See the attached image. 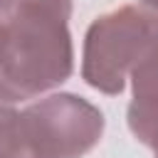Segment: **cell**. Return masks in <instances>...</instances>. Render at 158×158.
<instances>
[{
    "label": "cell",
    "instance_id": "obj_4",
    "mask_svg": "<svg viewBox=\"0 0 158 158\" xmlns=\"http://www.w3.org/2000/svg\"><path fill=\"white\" fill-rule=\"evenodd\" d=\"M131 104L126 121L138 143L158 158V49L131 72Z\"/></svg>",
    "mask_w": 158,
    "mask_h": 158
},
{
    "label": "cell",
    "instance_id": "obj_3",
    "mask_svg": "<svg viewBox=\"0 0 158 158\" xmlns=\"http://www.w3.org/2000/svg\"><path fill=\"white\" fill-rule=\"evenodd\" d=\"M27 109L40 126L47 158H84L99 146L106 128L101 109L69 91L40 96Z\"/></svg>",
    "mask_w": 158,
    "mask_h": 158
},
{
    "label": "cell",
    "instance_id": "obj_6",
    "mask_svg": "<svg viewBox=\"0 0 158 158\" xmlns=\"http://www.w3.org/2000/svg\"><path fill=\"white\" fill-rule=\"evenodd\" d=\"M141 5H146V7H156L158 10V0H138Z\"/></svg>",
    "mask_w": 158,
    "mask_h": 158
},
{
    "label": "cell",
    "instance_id": "obj_5",
    "mask_svg": "<svg viewBox=\"0 0 158 158\" xmlns=\"http://www.w3.org/2000/svg\"><path fill=\"white\" fill-rule=\"evenodd\" d=\"M17 116H20V109L0 101V158H22Z\"/></svg>",
    "mask_w": 158,
    "mask_h": 158
},
{
    "label": "cell",
    "instance_id": "obj_2",
    "mask_svg": "<svg viewBox=\"0 0 158 158\" xmlns=\"http://www.w3.org/2000/svg\"><path fill=\"white\" fill-rule=\"evenodd\" d=\"M158 49V10L146 5H121L86 27L81 49V79L106 94L118 96L131 72Z\"/></svg>",
    "mask_w": 158,
    "mask_h": 158
},
{
    "label": "cell",
    "instance_id": "obj_1",
    "mask_svg": "<svg viewBox=\"0 0 158 158\" xmlns=\"http://www.w3.org/2000/svg\"><path fill=\"white\" fill-rule=\"evenodd\" d=\"M74 0H0V101L37 99L74 72Z\"/></svg>",
    "mask_w": 158,
    "mask_h": 158
}]
</instances>
